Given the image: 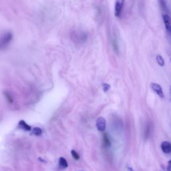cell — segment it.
Masks as SVG:
<instances>
[{"instance_id": "obj_11", "label": "cell", "mask_w": 171, "mask_h": 171, "mask_svg": "<svg viewBox=\"0 0 171 171\" xmlns=\"http://www.w3.org/2000/svg\"><path fill=\"white\" fill-rule=\"evenodd\" d=\"M156 58V62L159 64V66L162 67L164 66V59L160 55H157Z\"/></svg>"}, {"instance_id": "obj_1", "label": "cell", "mask_w": 171, "mask_h": 171, "mask_svg": "<svg viewBox=\"0 0 171 171\" xmlns=\"http://www.w3.org/2000/svg\"><path fill=\"white\" fill-rule=\"evenodd\" d=\"M124 2H125V0H116V3H115L114 15L116 17H118L121 16L124 7Z\"/></svg>"}, {"instance_id": "obj_7", "label": "cell", "mask_w": 171, "mask_h": 171, "mask_svg": "<svg viewBox=\"0 0 171 171\" xmlns=\"http://www.w3.org/2000/svg\"><path fill=\"white\" fill-rule=\"evenodd\" d=\"M159 5L161 8V10H163V12L166 13V14H167V13H170L169 10L168 9V7H167V5H166L165 0H159Z\"/></svg>"}, {"instance_id": "obj_3", "label": "cell", "mask_w": 171, "mask_h": 171, "mask_svg": "<svg viewBox=\"0 0 171 171\" xmlns=\"http://www.w3.org/2000/svg\"><path fill=\"white\" fill-rule=\"evenodd\" d=\"M106 119L103 117H99L96 120V127L98 131L104 132L106 129Z\"/></svg>"}, {"instance_id": "obj_14", "label": "cell", "mask_w": 171, "mask_h": 171, "mask_svg": "<svg viewBox=\"0 0 171 171\" xmlns=\"http://www.w3.org/2000/svg\"><path fill=\"white\" fill-rule=\"evenodd\" d=\"M166 171H171V160L169 161L167 168H166Z\"/></svg>"}, {"instance_id": "obj_17", "label": "cell", "mask_w": 171, "mask_h": 171, "mask_svg": "<svg viewBox=\"0 0 171 171\" xmlns=\"http://www.w3.org/2000/svg\"></svg>"}, {"instance_id": "obj_5", "label": "cell", "mask_w": 171, "mask_h": 171, "mask_svg": "<svg viewBox=\"0 0 171 171\" xmlns=\"http://www.w3.org/2000/svg\"><path fill=\"white\" fill-rule=\"evenodd\" d=\"M161 149L165 154H169L171 152V143L168 141H164L161 144Z\"/></svg>"}, {"instance_id": "obj_15", "label": "cell", "mask_w": 171, "mask_h": 171, "mask_svg": "<svg viewBox=\"0 0 171 171\" xmlns=\"http://www.w3.org/2000/svg\"><path fill=\"white\" fill-rule=\"evenodd\" d=\"M170 92H171V88H170Z\"/></svg>"}, {"instance_id": "obj_4", "label": "cell", "mask_w": 171, "mask_h": 171, "mask_svg": "<svg viewBox=\"0 0 171 171\" xmlns=\"http://www.w3.org/2000/svg\"><path fill=\"white\" fill-rule=\"evenodd\" d=\"M150 87H151L152 90H153L155 93L160 97V98H164V95L163 93V89H162L161 86L159 84H156V83H152V84H150Z\"/></svg>"}, {"instance_id": "obj_6", "label": "cell", "mask_w": 171, "mask_h": 171, "mask_svg": "<svg viewBox=\"0 0 171 171\" xmlns=\"http://www.w3.org/2000/svg\"><path fill=\"white\" fill-rule=\"evenodd\" d=\"M18 126L19 127L22 129V130H24L25 131H31V127L29 125V124H27L24 121H20L18 123Z\"/></svg>"}, {"instance_id": "obj_16", "label": "cell", "mask_w": 171, "mask_h": 171, "mask_svg": "<svg viewBox=\"0 0 171 171\" xmlns=\"http://www.w3.org/2000/svg\"><path fill=\"white\" fill-rule=\"evenodd\" d=\"M80 171H82V170H80Z\"/></svg>"}, {"instance_id": "obj_9", "label": "cell", "mask_w": 171, "mask_h": 171, "mask_svg": "<svg viewBox=\"0 0 171 171\" xmlns=\"http://www.w3.org/2000/svg\"><path fill=\"white\" fill-rule=\"evenodd\" d=\"M59 166L62 169H65L68 168V162L66 160V159H64V157H60L59 159Z\"/></svg>"}, {"instance_id": "obj_13", "label": "cell", "mask_w": 171, "mask_h": 171, "mask_svg": "<svg viewBox=\"0 0 171 171\" xmlns=\"http://www.w3.org/2000/svg\"><path fill=\"white\" fill-rule=\"evenodd\" d=\"M102 86H103V91L104 92H107L110 88V86L108 84H106V83H104V84H102Z\"/></svg>"}, {"instance_id": "obj_12", "label": "cell", "mask_w": 171, "mask_h": 171, "mask_svg": "<svg viewBox=\"0 0 171 171\" xmlns=\"http://www.w3.org/2000/svg\"><path fill=\"white\" fill-rule=\"evenodd\" d=\"M71 154H72V156L73 158L75 160H78L80 159V156H79V154H78V152L76 150H72L71 151Z\"/></svg>"}, {"instance_id": "obj_2", "label": "cell", "mask_w": 171, "mask_h": 171, "mask_svg": "<svg viewBox=\"0 0 171 171\" xmlns=\"http://www.w3.org/2000/svg\"><path fill=\"white\" fill-rule=\"evenodd\" d=\"M162 16H163V20L166 30L171 36V17L168 14H166V13H163Z\"/></svg>"}, {"instance_id": "obj_8", "label": "cell", "mask_w": 171, "mask_h": 171, "mask_svg": "<svg viewBox=\"0 0 171 171\" xmlns=\"http://www.w3.org/2000/svg\"><path fill=\"white\" fill-rule=\"evenodd\" d=\"M102 141L104 146L106 148H109L111 146V142L107 133H104L102 137Z\"/></svg>"}, {"instance_id": "obj_10", "label": "cell", "mask_w": 171, "mask_h": 171, "mask_svg": "<svg viewBox=\"0 0 171 171\" xmlns=\"http://www.w3.org/2000/svg\"><path fill=\"white\" fill-rule=\"evenodd\" d=\"M43 131L39 127H35L32 129V134L35 136H40L42 134Z\"/></svg>"}]
</instances>
